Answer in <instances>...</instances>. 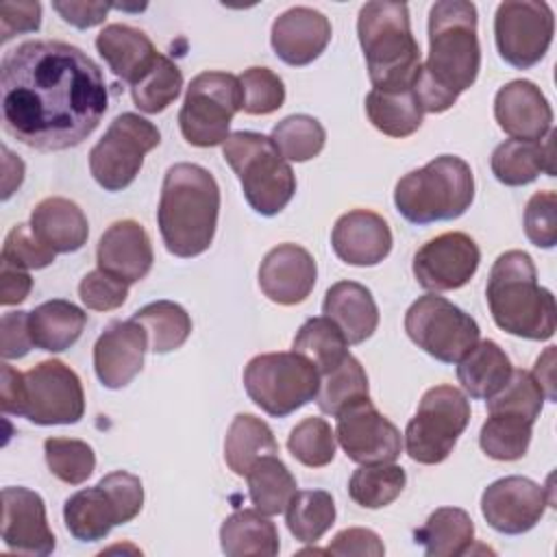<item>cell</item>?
<instances>
[{
  "instance_id": "obj_1",
  "label": "cell",
  "mask_w": 557,
  "mask_h": 557,
  "mask_svg": "<svg viewBox=\"0 0 557 557\" xmlns=\"http://www.w3.org/2000/svg\"><path fill=\"white\" fill-rule=\"evenodd\" d=\"M4 131L28 148L67 150L100 124L109 94L100 67L76 46L24 41L0 63Z\"/></svg>"
},
{
  "instance_id": "obj_2",
  "label": "cell",
  "mask_w": 557,
  "mask_h": 557,
  "mask_svg": "<svg viewBox=\"0 0 557 557\" xmlns=\"http://www.w3.org/2000/svg\"><path fill=\"white\" fill-rule=\"evenodd\" d=\"M479 70L476 7L466 0L435 2L429 11V59L413 85L422 111H448L476 81Z\"/></svg>"
},
{
  "instance_id": "obj_3",
  "label": "cell",
  "mask_w": 557,
  "mask_h": 557,
  "mask_svg": "<svg viewBox=\"0 0 557 557\" xmlns=\"http://www.w3.org/2000/svg\"><path fill=\"white\" fill-rule=\"evenodd\" d=\"M220 187L209 170L176 163L165 172L157 224L170 255L189 259L202 255L215 235Z\"/></svg>"
},
{
  "instance_id": "obj_4",
  "label": "cell",
  "mask_w": 557,
  "mask_h": 557,
  "mask_svg": "<svg viewBox=\"0 0 557 557\" xmlns=\"http://www.w3.org/2000/svg\"><path fill=\"white\" fill-rule=\"evenodd\" d=\"M485 296L498 329L524 339L553 337L557 329L555 296L537 285V272L527 252L498 255L490 270Z\"/></svg>"
},
{
  "instance_id": "obj_5",
  "label": "cell",
  "mask_w": 557,
  "mask_h": 557,
  "mask_svg": "<svg viewBox=\"0 0 557 557\" xmlns=\"http://www.w3.org/2000/svg\"><path fill=\"white\" fill-rule=\"evenodd\" d=\"M357 35L374 85L372 89H413L422 57L411 33L407 4L366 2L359 9Z\"/></svg>"
},
{
  "instance_id": "obj_6",
  "label": "cell",
  "mask_w": 557,
  "mask_h": 557,
  "mask_svg": "<svg viewBox=\"0 0 557 557\" xmlns=\"http://www.w3.org/2000/svg\"><path fill=\"white\" fill-rule=\"evenodd\" d=\"M474 200L470 165L455 154H440L424 168L405 174L394 189L398 213L411 224L457 220Z\"/></svg>"
},
{
  "instance_id": "obj_7",
  "label": "cell",
  "mask_w": 557,
  "mask_h": 557,
  "mask_svg": "<svg viewBox=\"0 0 557 557\" xmlns=\"http://www.w3.org/2000/svg\"><path fill=\"white\" fill-rule=\"evenodd\" d=\"M224 161L237 174L246 202L261 215L281 213L294 191L296 176L272 137L255 131H237L222 144Z\"/></svg>"
},
{
  "instance_id": "obj_8",
  "label": "cell",
  "mask_w": 557,
  "mask_h": 557,
  "mask_svg": "<svg viewBox=\"0 0 557 557\" xmlns=\"http://www.w3.org/2000/svg\"><path fill=\"white\" fill-rule=\"evenodd\" d=\"M244 387L250 400L268 416L285 418L315 400L320 372L296 350L265 352L248 361Z\"/></svg>"
},
{
  "instance_id": "obj_9",
  "label": "cell",
  "mask_w": 557,
  "mask_h": 557,
  "mask_svg": "<svg viewBox=\"0 0 557 557\" xmlns=\"http://www.w3.org/2000/svg\"><path fill=\"white\" fill-rule=\"evenodd\" d=\"M470 422V403L453 385H435L424 392L416 416L405 429L407 455L424 466L442 463Z\"/></svg>"
},
{
  "instance_id": "obj_10",
  "label": "cell",
  "mask_w": 557,
  "mask_h": 557,
  "mask_svg": "<svg viewBox=\"0 0 557 557\" xmlns=\"http://www.w3.org/2000/svg\"><path fill=\"white\" fill-rule=\"evenodd\" d=\"M239 78L228 72H202L191 78L183 107L178 111V126L183 137L198 148H213L231 135V122L242 111Z\"/></svg>"
},
{
  "instance_id": "obj_11",
  "label": "cell",
  "mask_w": 557,
  "mask_h": 557,
  "mask_svg": "<svg viewBox=\"0 0 557 557\" xmlns=\"http://www.w3.org/2000/svg\"><path fill=\"white\" fill-rule=\"evenodd\" d=\"M161 141L159 128L137 115H117L89 152V170L107 191L126 189L144 165V157Z\"/></svg>"
},
{
  "instance_id": "obj_12",
  "label": "cell",
  "mask_w": 557,
  "mask_h": 557,
  "mask_svg": "<svg viewBox=\"0 0 557 557\" xmlns=\"http://www.w3.org/2000/svg\"><path fill=\"white\" fill-rule=\"evenodd\" d=\"M409 339L442 363H457L476 342L479 324L450 300L426 294L405 313Z\"/></svg>"
},
{
  "instance_id": "obj_13",
  "label": "cell",
  "mask_w": 557,
  "mask_h": 557,
  "mask_svg": "<svg viewBox=\"0 0 557 557\" xmlns=\"http://www.w3.org/2000/svg\"><path fill=\"white\" fill-rule=\"evenodd\" d=\"M555 33V17L546 2L505 0L494 15V39L505 63L529 70L544 59Z\"/></svg>"
},
{
  "instance_id": "obj_14",
  "label": "cell",
  "mask_w": 557,
  "mask_h": 557,
  "mask_svg": "<svg viewBox=\"0 0 557 557\" xmlns=\"http://www.w3.org/2000/svg\"><path fill=\"white\" fill-rule=\"evenodd\" d=\"M85 413L78 374L59 359H46L24 372L22 416L33 424H74Z\"/></svg>"
},
{
  "instance_id": "obj_15",
  "label": "cell",
  "mask_w": 557,
  "mask_h": 557,
  "mask_svg": "<svg viewBox=\"0 0 557 557\" xmlns=\"http://www.w3.org/2000/svg\"><path fill=\"white\" fill-rule=\"evenodd\" d=\"M335 418V437L348 459L361 466L398 459L403 448L400 431L374 407L370 396L348 405Z\"/></svg>"
},
{
  "instance_id": "obj_16",
  "label": "cell",
  "mask_w": 557,
  "mask_h": 557,
  "mask_svg": "<svg viewBox=\"0 0 557 557\" xmlns=\"http://www.w3.org/2000/svg\"><path fill=\"white\" fill-rule=\"evenodd\" d=\"M481 250L476 242L459 231L429 239L413 257V276L429 292L463 287L476 272Z\"/></svg>"
},
{
  "instance_id": "obj_17",
  "label": "cell",
  "mask_w": 557,
  "mask_h": 557,
  "mask_svg": "<svg viewBox=\"0 0 557 557\" xmlns=\"http://www.w3.org/2000/svg\"><path fill=\"white\" fill-rule=\"evenodd\" d=\"M546 505H550L546 490L527 476L498 479L481 496L483 518L505 535L531 531L544 516Z\"/></svg>"
},
{
  "instance_id": "obj_18",
  "label": "cell",
  "mask_w": 557,
  "mask_h": 557,
  "mask_svg": "<svg viewBox=\"0 0 557 557\" xmlns=\"http://www.w3.org/2000/svg\"><path fill=\"white\" fill-rule=\"evenodd\" d=\"M2 542L22 555H50L54 533L46 520L44 498L28 487L2 490Z\"/></svg>"
},
{
  "instance_id": "obj_19",
  "label": "cell",
  "mask_w": 557,
  "mask_h": 557,
  "mask_svg": "<svg viewBox=\"0 0 557 557\" xmlns=\"http://www.w3.org/2000/svg\"><path fill=\"white\" fill-rule=\"evenodd\" d=\"M148 333L135 320L111 322L94 344V370L109 389L128 385L144 368Z\"/></svg>"
},
{
  "instance_id": "obj_20",
  "label": "cell",
  "mask_w": 557,
  "mask_h": 557,
  "mask_svg": "<svg viewBox=\"0 0 557 557\" xmlns=\"http://www.w3.org/2000/svg\"><path fill=\"white\" fill-rule=\"evenodd\" d=\"M318 268L309 250L298 244H278L261 261L259 287L276 305L302 302L315 285Z\"/></svg>"
},
{
  "instance_id": "obj_21",
  "label": "cell",
  "mask_w": 557,
  "mask_h": 557,
  "mask_svg": "<svg viewBox=\"0 0 557 557\" xmlns=\"http://www.w3.org/2000/svg\"><path fill=\"white\" fill-rule=\"evenodd\" d=\"M494 117L511 139L537 141L553 126V109L531 81H511L496 91Z\"/></svg>"
},
{
  "instance_id": "obj_22",
  "label": "cell",
  "mask_w": 557,
  "mask_h": 557,
  "mask_svg": "<svg viewBox=\"0 0 557 557\" xmlns=\"http://www.w3.org/2000/svg\"><path fill=\"white\" fill-rule=\"evenodd\" d=\"M272 48L287 65H309L331 41V22L311 7H292L281 13L270 33Z\"/></svg>"
},
{
  "instance_id": "obj_23",
  "label": "cell",
  "mask_w": 557,
  "mask_h": 557,
  "mask_svg": "<svg viewBox=\"0 0 557 557\" xmlns=\"http://www.w3.org/2000/svg\"><path fill=\"white\" fill-rule=\"evenodd\" d=\"M331 246L335 255L348 265H376L392 250V231L379 213L355 209L335 222Z\"/></svg>"
},
{
  "instance_id": "obj_24",
  "label": "cell",
  "mask_w": 557,
  "mask_h": 557,
  "mask_svg": "<svg viewBox=\"0 0 557 557\" xmlns=\"http://www.w3.org/2000/svg\"><path fill=\"white\" fill-rule=\"evenodd\" d=\"M96 261L100 270L122 278L128 285L141 281L154 261L146 228L135 220L113 222L98 242Z\"/></svg>"
},
{
  "instance_id": "obj_25",
  "label": "cell",
  "mask_w": 557,
  "mask_h": 557,
  "mask_svg": "<svg viewBox=\"0 0 557 557\" xmlns=\"http://www.w3.org/2000/svg\"><path fill=\"white\" fill-rule=\"evenodd\" d=\"M96 48L109 70L131 87L157 63L159 52L148 35L128 24H109L96 37Z\"/></svg>"
},
{
  "instance_id": "obj_26",
  "label": "cell",
  "mask_w": 557,
  "mask_h": 557,
  "mask_svg": "<svg viewBox=\"0 0 557 557\" xmlns=\"http://www.w3.org/2000/svg\"><path fill=\"white\" fill-rule=\"evenodd\" d=\"M492 174L509 187L535 181L540 174L555 176V131L537 141L507 139L492 152Z\"/></svg>"
},
{
  "instance_id": "obj_27",
  "label": "cell",
  "mask_w": 557,
  "mask_h": 557,
  "mask_svg": "<svg viewBox=\"0 0 557 557\" xmlns=\"http://www.w3.org/2000/svg\"><path fill=\"white\" fill-rule=\"evenodd\" d=\"M322 311L337 324L348 344H361L379 326V307L370 289L357 281H339L326 289Z\"/></svg>"
},
{
  "instance_id": "obj_28",
  "label": "cell",
  "mask_w": 557,
  "mask_h": 557,
  "mask_svg": "<svg viewBox=\"0 0 557 557\" xmlns=\"http://www.w3.org/2000/svg\"><path fill=\"white\" fill-rule=\"evenodd\" d=\"M33 233L54 252H74L85 246L89 226L83 209L67 198H46L30 213Z\"/></svg>"
},
{
  "instance_id": "obj_29",
  "label": "cell",
  "mask_w": 557,
  "mask_h": 557,
  "mask_svg": "<svg viewBox=\"0 0 557 557\" xmlns=\"http://www.w3.org/2000/svg\"><path fill=\"white\" fill-rule=\"evenodd\" d=\"M457 363V381L476 400H487L500 392L513 372L509 357L492 339L476 342Z\"/></svg>"
},
{
  "instance_id": "obj_30",
  "label": "cell",
  "mask_w": 557,
  "mask_h": 557,
  "mask_svg": "<svg viewBox=\"0 0 557 557\" xmlns=\"http://www.w3.org/2000/svg\"><path fill=\"white\" fill-rule=\"evenodd\" d=\"M220 544L228 557H274L278 531L259 509H237L222 522Z\"/></svg>"
},
{
  "instance_id": "obj_31",
  "label": "cell",
  "mask_w": 557,
  "mask_h": 557,
  "mask_svg": "<svg viewBox=\"0 0 557 557\" xmlns=\"http://www.w3.org/2000/svg\"><path fill=\"white\" fill-rule=\"evenodd\" d=\"M87 322V313L70 300H48L28 311L33 344L48 352H61L76 344Z\"/></svg>"
},
{
  "instance_id": "obj_32",
  "label": "cell",
  "mask_w": 557,
  "mask_h": 557,
  "mask_svg": "<svg viewBox=\"0 0 557 557\" xmlns=\"http://www.w3.org/2000/svg\"><path fill=\"white\" fill-rule=\"evenodd\" d=\"M63 520L70 535L78 542H98L109 535V531L120 524L115 505L111 503L104 487L81 490L65 500Z\"/></svg>"
},
{
  "instance_id": "obj_33",
  "label": "cell",
  "mask_w": 557,
  "mask_h": 557,
  "mask_svg": "<svg viewBox=\"0 0 557 557\" xmlns=\"http://www.w3.org/2000/svg\"><path fill=\"white\" fill-rule=\"evenodd\" d=\"M474 542V524L459 507H440L416 529V544H422L426 557H459Z\"/></svg>"
},
{
  "instance_id": "obj_34",
  "label": "cell",
  "mask_w": 557,
  "mask_h": 557,
  "mask_svg": "<svg viewBox=\"0 0 557 557\" xmlns=\"http://www.w3.org/2000/svg\"><path fill=\"white\" fill-rule=\"evenodd\" d=\"M276 453L278 444L263 420L252 413H237L233 418L224 440V459L237 476H246L261 457Z\"/></svg>"
},
{
  "instance_id": "obj_35",
  "label": "cell",
  "mask_w": 557,
  "mask_h": 557,
  "mask_svg": "<svg viewBox=\"0 0 557 557\" xmlns=\"http://www.w3.org/2000/svg\"><path fill=\"white\" fill-rule=\"evenodd\" d=\"M366 113L372 126L389 137L413 135L424 115L413 89H372L366 96Z\"/></svg>"
},
{
  "instance_id": "obj_36",
  "label": "cell",
  "mask_w": 557,
  "mask_h": 557,
  "mask_svg": "<svg viewBox=\"0 0 557 557\" xmlns=\"http://www.w3.org/2000/svg\"><path fill=\"white\" fill-rule=\"evenodd\" d=\"M535 420L505 409L487 411L479 433L481 450L496 461H516L527 455Z\"/></svg>"
},
{
  "instance_id": "obj_37",
  "label": "cell",
  "mask_w": 557,
  "mask_h": 557,
  "mask_svg": "<svg viewBox=\"0 0 557 557\" xmlns=\"http://www.w3.org/2000/svg\"><path fill=\"white\" fill-rule=\"evenodd\" d=\"M248 494L255 505L265 516H276L285 511L292 496L296 494V479L278 455L261 457L246 474Z\"/></svg>"
},
{
  "instance_id": "obj_38",
  "label": "cell",
  "mask_w": 557,
  "mask_h": 557,
  "mask_svg": "<svg viewBox=\"0 0 557 557\" xmlns=\"http://www.w3.org/2000/svg\"><path fill=\"white\" fill-rule=\"evenodd\" d=\"M131 320H135L146 329L148 350L157 355H165L181 348L191 333L189 313L172 300L150 302L139 311H135Z\"/></svg>"
},
{
  "instance_id": "obj_39",
  "label": "cell",
  "mask_w": 557,
  "mask_h": 557,
  "mask_svg": "<svg viewBox=\"0 0 557 557\" xmlns=\"http://www.w3.org/2000/svg\"><path fill=\"white\" fill-rule=\"evenodd\" d=\"M289 533L302 544H315L335 522L333 496L324 490H296L285 507Z\"/></svg>"
},
{
  "instance_id": "obj_40",
  "label": "cell",
  "mask_w": 557,
  "mask_h": 557,
  "mask_svg": "<svg viewBox=\"0 0 557 557\" xmlns=\"http://www.w3.org/2000/svg\"><path fill=\"white\" fill-rule=\"evenodd\" d=\"M292 348L298 355L307 357L320 374L333 370L335 366H339L346 359V355H350L344 333L326 315L307 320L298 329Z\"/></svg>"
},
{
  "instance_id": "obj_41",
  "label": "cell",
  "mask_w": 557,
  "mask_h": 557,
  "mask_svg": "<svg viewBox=\"0 0 557 557\" xmlns=\"http://www.w3.org/2000/svg\"><path fill=\"white\" fill-rule=\"evenodd\" d=\"M368 396V374L363 366L352 355H346L339 366L320 374L315 403L322 413L335 418L342 409Z\"/></svg>"
},
{
  "instance_id": "obj_42",
  "label": "cell",
  "mask_w": 557,
  "mask_h": 557,
  "mask_svg": "<svg viewBox=\"0 0 557 557\" xmlns=\"http://www.w3.org/2000/svg\"><path fill=\"white\" fill-rule=\"evenodd\" d=\"M407 474L400 466L366 463L357 468L348 481L350 498L366 509H381L394 503L405 490Z\"/></svg>"
},
{
  "instance_id": "obj_43",
  "label": "cell",
  "mask_w": 557,
  "mask_h": 557,
  "mask_svg": "<svg viewBox=\"0 0 557 557\" xmlns=\"http://www.w3.org/2000/svg\"><path fill=\"white\" fill-rule=\"evenodd\" d=\"M272 141L287 161H309L318 157L326 141L324 126L305 113L287 115L272 128Z\"/></svg>"
},
{
  "instance_id": "obj_44",
  "label": "cell",
  "mask_w": 557,
  "mask_h": 557,
  "mask_svg": "<svg viewBox=\"0 0 557 557\" xmlns=\"http://www.w3.org/2000/svg\"><path fill=\"white\" fill-rule=\"evenodd\" d=\"M181 87L183 74L178 65L172 59L159 54L157 63L144 74V78L131 87V96L139 111L161 113L178 98Z\"/></svg>"
},
{
  "instance_id": "obj_45",
  "label": "cell",
  "mask_w": 557,
  "mask_h": 557,
  "mask_svg": "<svg viewBox=\"0 0 557 557\" xmlns=\"http://www.w3.org/2000/svg\"><path fill=\"white\" fill-rule=\"evenodd\" d=\"M44 455L50 472L67 485H81L96 468L94 448L83 440L48 437L44 442Z\"/></svg>"
},
{
  "instance_id": "obj_46",
  "label": "cell",
  "mask_w": 557,
  "mask_h": 557,
  "mask_svg": "<svg viewBox=\"0 0 557 557\" xmlns=\"http://www.w3.org/2000/svg\"><path fill=\"white\" fill-rule=\"evenodd\" d=\"M287 450L307 468H324L335 457V431L324 418H305L292 429Z\"/></svg>"
},
{
  "instance_id": "obj_47",
  "label": "cell",
  "mask_w": 557,
  "mask_h": 557,
  "mask_svg": "<svg viewBox=\"0 0 557 557\" xmlns=\"http://www.w3.org/2000/svg\"><path fill=\"white\" fill-rule=\"evenodd\" d=\"M242 111L248 115H270L285 102V85L268 67H248L239 76Z\"/></svg>"
},
{
  "instance_id": "obj_48",
  "label": "cell",
  "mask_w": 557,
  "mask_h": 557,
  "mask_svg": "<svg viewBox=\"0 0 557 557\" xmlns=\"http://www.w3.org/2000/svg\"><path fill=\"white\" fill-rule=\"evenodd\" d=\"M57 252L50 250L30 228V224H15L2 246V259L24 270H41L54 261Z\"/></svg>"
},
{
  "instance_id": "obj_49",
  "label": "cell",
  "mask_w": 557,
  "mask_h": 557,
  "mask_svg": "<svg viewBox=\"0 0 557 557\" xmlns=\"http://www.w3.org/2000/svg\"><path fill=\"white\" fill-rule=\"evenodd\" d=\"M524 233L537 248H553L557 244V194L537 191L529 198L524 209Z\"/></svg>"
},
{
  "instance_id": "obj_50",
  "label": "cell",
  "mask_w": 557,
  "mask_h": 557,
  "mask_svg": "<svg viewBox=\"0 0 557 557\" xmlns=\"http://www.w3.org/2000/svg\"><path fill=\"white\" fill-rule=\"evenodd\" d=\"M78 296L87 309L113 311L126 302L128 283L98 268L83 276L78 285Z\"/></svg>"
},
{
  "instance_id": "obj_51",
  "label": "cell",
  "mask_w": 557,
  "mask_h": 557,
  "mask_svg": "<svg viewBox=\"0 0 557 557\" xmlns=\"http://www.w3.org/2000/svg\"><path fill=\"white\" fill-rule=\"evenodd\" d=\"M98 483L104 487L111 503L115 505L120 524H126L133 518H137V513L141 511V505H144V487H141L139 476H135L126 470H115V472H109L107 476H102Z\"/></svg>"
},
{
  "instance_id": "obj_52",
  "label": "cell",
  "mask_w": 557,
  "mask_h": 557,
  "mask_svg": "<svg viewBox=\"0 0 557 557\" xmlns=\"http://www.w3.org/2000/svg\"><path fill=\"white\" fill-rule=\"evenodd\" d=\"M28 311H9L0 320V352L2 359H20L33 348Z\"/></svg>"
},
{
  "instance_id": "obj_53",
  "label": "cell",
  "mask_w": 557,
  "mask_h": 557,
  "mask_svg": "<svg viewBox=\"0 0 557 557\" xmlns=\"http://www.w3.org/2000/svg\"><path fill=\"white\" fill-rule=\"evenodd\" d=\"M329 555H342V557H383L385 555V546L381 542V537L370 531V529H361V527H352V529H344L339 531L333 542L326 546Z\"/></svg>"
},
{
  "instance_id": "obj_54",
  "label": "cell",
  "mask_w": 557,
  "mask_h": 557,
  "mask_svg": "<svg viewBox=\"0 0 557 557\" xmlns=\"http://www.w3.org/2000/svg\"><path fill=\"white\" fill-rule=\"evenodd\" d=\"M41 24L39 2H2L0 4V41L20 33H35Z\"/></svg>"
},
{
  "instance_id": "obj_55",
  "label": "cell",
  "mask_w": 557,
  "mask_h": 557,
  "mask_svg": "<svg viewBox=\"0 0 557 557\" xmlns=\"http://www.w3.org/2000/svg\"><path fill=\"white\" fill-rule=\"evenodd\" d=\"M52 9L76 28H91L102 24L113 4L107 2H52Z\"/></svg>"
},
{
  "instance_id": "obj_56",
  "label": "cell",
  "mask_w": 557,
  "mask_h": 557,
  "mask_svg": "<svg viewBox=\"0 0 557 557\" xmlns=\"http://www.w3.org/2000/svg\"><path fill=\"white\" fill-rule=\"evenodd\" d=\"M33 289V278L28 270L13 265L2 259L0 263V302L2 305H17L28 298Z\"/></svg>"
},
{
  "instance_id": "obj_57",
  "label": "cell",
  "mask_w": 557,
  "mask_h": 557,
  "mask_svg": "<svg viewBox=\"0 0 557 557\" xmlns=\"http://www.w3.org/2000/svg\"><path fill=\"white\" fill-rule=\"evenodd\" d=\"M22 403H24V374L4 361L2 374H0V407L4 413L22 416Z\"/></svg>"
},
{
  "instance_id": "obj_58",
  "label": "cell",
  "mask_w": 557,
  "mask_h": 557,
  "mask_svg": "<svg viewBox=\"0 0 557 557\" xmlns=\"http://www.w3.org/2000/svg\"><path fill=\"white\" fill-rule=\"evenodd\" d=\"M555 363V346H548L544 350V355L535 361V368H533V379L540 383L546 400H555V379H553V366Z\"/></svg>"
},
{
  "instance_id": "obj_59",
  "label": "cell",
  "mask_w": 557,
  "mask_h": 557,
  "mask_svg": "<svg viewBox=\"0 0 557 557\" xmlns=\"http://www.w3.org/2000/svg\"><path fill=\"white\" fill-rule=\"evenodd\" d=\"M2 154H4V187H2V200L11 198V194L22 185L24 178V163L7 148L2 146Z\"/></svg>"
}]
</instances>
